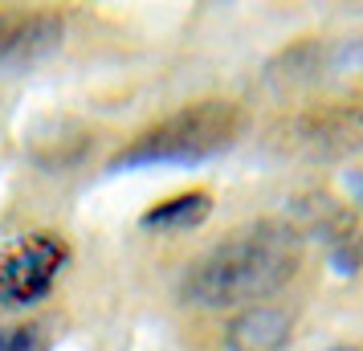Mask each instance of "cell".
<instances>
[{
  "label": "cell",
  "instance_id": "obj_9",
  "mask_svg": "<svg viewBox=\"0 0 363 351\" xmlns=\"http://www.w3.org/2000/svg\"><path fill=\"white\" fill-rule=\"evenodd\" d=\"M208 213H213V196L208 192H184V196H172V201L155 204V208H147L143 213V229H151V233H172V229H196V225H204L208 221Z\"/></svg>",
  "mask_w": 363,
  "mask_h": 351
},
{
  "label": "cell",
  "instance_id": "obj_8",
  "mask_svg": "<svg viewBox=\"0 0 363 351\" xmlns=\"http://www.w3.org/2000/svg\"><path fill=\"white\" fill-rule=\"evenodd\" d=\"M294 331V318L281 306H253L245 315L233 318L229 335H225V347L229 351H286Z\"/></svg>",
  "mask_w": 363,
  "mask_h": 351
},
{
  "label": "cell",
  "instance_id": "obj_1",
  "mask_svg": "<svg viewBox=\"0 0 363 351\" xmlns=\"http://www.w3.org/2000/svg\"><path fill=\"white\" fill-rule=\"evenodd\" d=\"M298 262H302V233L278 221H262L204 253L184 278V299L208 311L262 302L278 294L281 286H290Z\"/></svg>",
  "mask_w": 363,
  "mask_h": 351
},
{
  "label": "cell",
  "instance_id": "obj_6",
  "mask_svg": "<svg viewBox=\"0 0 363 351\" xmlns=\"http://www.w3.org/2000/svg\"><path fill=\"white\" fill-rule=\"evenodd\" d=\"M298 213L306 221V233H314L327 245L330 269L343 274V278H355L363 266V229H359L355 208L339 204L327 192H311V196H302Z\"/></svg>",
  "mask_w": 363,
  "mask_h": 351
},
{
  "label": "cell",
  "instance_id": "obj_4",
  "mask_svg": "<svg viewBox=\"0 0 363 351\" xmlns=\"http://www.w3.org/2000/svg\"><path fill=\"white\" fill-rule=\"evenodd\" d=\"M66 262L69 250L62 245V237L53 233L21 237L17 245L0 250V299L13 302V306L41 302Z\"/></svg>",
  "mask_w": 363,
  "mask_h": 351
},
{
  "label": "cell",
  "instance_id": "obj_2",
  "mask_svg": "<svg viewBox=\"0 0 363 351\" xmlns=\"http://www.w3.org/2000/svg\"><path fill=\"white\" fill-rule=\"evenodd\" d=\"M249 118L237 102H192L164 123H155L143 131L135 143L118 151L111 160V172H127V167H192L204 164L220 151H229L241 135H245Z\"/></svg>",
  "mask_w": 363,
  "mask_h": 351
},
{
  "label": "cell",
  "instance_id": "obj_12",
  "mask_svg": "<svg viewBox=\"0 0 363 351\" xmlns=\"http://www.w3.org/2000/svg\"><path fill=\"white\" fill-rule=\"evenodd\" d=\"M330 351H359V347H330Z\"/></svg>",
  "mask_w": 363,
  "mask_h": 351
},
{
  "label": "cell",
  "instance_id": "obj_5",
  "mask_svg": "<svg viewBox=\"0 0 363 351\" xmlns=\"http://www.w3.org/2000/svg\"><path fill=\"white\" fill-rule=\"evenodd\" d=\"M363 69V45L359 41H302L281 50L265 66V86L274 90H298L330 78V74H351Z\"/></svg>",
  "mask_w": 363,
  "mask_h": 351
},
{
  "label": "cell",
  "instance_id": "obj_3",
  "mask_svg": "<svg viewBox=\"0 0 363 351\" xmlns=\"http://www.w3.org/2000/svg\"><path fill=\"white\" fill-rule=\"evenodd\" d=\"M269 143L274 151L298 160H343L363 147V102L298 111L274 127Z\"/></svg>",
  "mask_w": 363,
  "mask_h": 351
},
{
  "label": "cell",
  "instance_id": "obj_11",
  "mask_svg": "<svg viewBox=\"0 0 363 351\" xmlns=\"http://www.w3.org/2000/svg\"><path fill=\"white\" fill-rule=\"evenodd\" d=\"M347 192H351L355 204L363 208V172H347Z\"/></svg>",
  "mask_w": 363,
  "mask_h": 351
},
{
  "label": "cell",
  "instance_id": "obj_10",
  "mask_svg": "<svg viewBox=\"0 0 363 351\" xmlns=\"http://www.w3.org/2000/svg\"><path fill=\"white\" fill-rule=\"evenodd\" d=\"M0 351H50L45 327L25 323V327H4L0 331Z\"/></svg>",
  "mask_w": 363,
  "mask_h": 351
},
{
  "label": "cell",
  "instance_id": "obj_7",
  "mask_svg": "<svg viewBox=\"0 0 363 351\" xmlns=\"http://www.w3.org/2000/svg\"><path fill=\"white\" fill-rule=\"evenodd\" d=\"M62 45V21L53 13H0V74L29 69Z\"/></svg>",
  "mask_w": 363,
  "mask_h": 351
}]
</instances>
